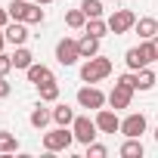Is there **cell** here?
Instances as JSON below:
<instances>
[{
  "mask_svg": "<svg viewBox=\"0 0 158 158\" xmlns=\"http://www.w3.org/2000/svg\"><path fill=\"white\" fill-rule=\"evenodd\" d=\"M71 143H74V133L68 127H59L56 124V130L44 133V149L47 152H65V149H71Z\"/></svg>",
  "mask_w": 158,
  "mask_h": 158,
  "instance_id": "3957f363",
  "label": "cell"
},
{
  "mask_svg": "<svg viewBox=\"0 0 158 158\" xmlns=\"http://www.w3.org/2000/svg\"><path fill=\"white\" fill-rule=\"evenodd\" d=\"M3 31H6V40H10L13 47H22V44L28 40V28H25V22H10Z\"/></svg>",
  "mask_w": 158,
  "mask_h": 158,
  "instance_id": "4fadbf2b",
  "label": "cell"
},
{
  "mask_svg": "<svg viewBox=\"0 0 158 158\" xmlns=\"http://www.w3.org/2000/svg\"><path fill=\"white\" fill-rule=\"evenodd\" d=\"M6 10H10V19L13 22H25L28 19V10H31V0H13Z\"/></svg>",
  "mask_w": 158,
  "mask_h": 158,
  "instance_id": "e0dca14e",
  "label": "cell"
},
{
  "mask_svg": "<svg viewBox=\"0 0 158 158\" xmlns=\"http://www.w3.org/2000/svg\"><path fill=\"white\" fill-rule=\"evenodd\" d=\"M25 77H28V84H34V87H40V84H47V81H56V77H53V68H47V65H40V62H34V65L25 71Z\"/></svg>",
  "mask_w": 158,
  "mask_h": 158,
  "instance_id": "30bf717a",
  "label": "cell"
},
{
  "mask_svg": "<svg viewBox=\"0 0 158 158\" xmlns=\"http://www.w3.org/2000/svg\"><path fill=\"white\" fill-rule=\"evenodd\" d=\"M124 62H127V68H130V71L146 68V62H143V56H139V47H130V50L124 53Z\"/></svg>",
  "mask_w": 158,
  "mask_h": 158,
  "instance_id": "603a6c76",
  "label": "cell"
},
{
  "mask_svg": "<svg viewBox=\"0 0 158 158\" xmlns=\"http://www.w3.org/2000/svg\"><path fill=\"white\" fill-rule=\"evenodd\" d=\"M77 50H81V59H93V56H99V37H93V34L84 31V37L77 40Z\"/></svg>",
  "mask_w": 158,
  "mask_h": 158,
  "instance_id": "5bb4252c",
  "label": "cell"
},
{
  "mask_svg": "<svg viewBox=\"0 0 158 158\" xmlns=\"http://www.w3.org/2000/svg\"><path fill=\"white\" fill-rule=\"evenodd\" d=\"M37 3H40V6H50V3H53V0H37Z\"/></svg>",
  "mask_w": 158,
  "mask_h": 158,
  "instance_id": "836d02e7",
  "label": "cell"
},
{
  "mask_svg": "<svg viewBox=\"0 0 158 158\" xmlns=\"http://www.w3.org/2000/svg\"><path fill=\"white\" fill-rule=\"evenodd\" d=\"M6 44H10V40H6V31L0 28V53H3V47H6Z\"/></svg>",
  "mask_w": 158,
  "mask_h": 158,
  "instance_id": "d6a6232c",
  "label": "cell"
},
{
  "mask_svg": "<svg viewBox=\"0 0 158 158\" xmlns=\"http://www.w3.org/2000/svg\"><path fill=\"white\" fill-rule=\"evenodd\" d=\"M77 59H81V50H77V40L74 37H62L59 44H56V62L59 65H74Z\"/></svg>",
  "mask_w": 158,
  "mask_h": 158,
  "instance_id": "5b68a950",
  "label": "cell"
},
{
  "mask_svg": "<svg viewBox=\"0 0 158 158\" xmlns=\"http://www.w3.org/2000/svg\"><path fill=\"white\" fill-rule=\"evenodd\" d=\"M109 74H112V59H106V56L84 59V65H81V81L84 84H99Z\"/></svg>",
  "mask_w": 158,
  "mask_h": 158,
  "instance_id": "6da1fadb",
  "label": "cell"
},
{
  "mask_svg": "<svg viewBox=\"0 0 158 158\" xmlns=\"http://www.w3.org/2000/svg\"><path fill=\"white\" fill-rule=\"evenodd\" d=\"M106 102H109V96H106L99 87H93V84H87V87L77 90V106H81V109H93V112H99Z\"/></svg>",
  "mask_w": 158,
  "mask_h": 158,
  "instance_id": "277c9868",
  "label": "cell"
},
{
  "mask_svg": "<svg viewBox=\"0 0 158 158\" xmlns=\"http://www.w3.org/2000/svg\"><path fill=\"white\" fill-rule=\"evenodd\" d=\"M118 84H124V87L136 90V71H127V74H121V77H118Z\"/></svg>",
  "mask_w": 158,
  "mask_h": 158,
  "instance_id": "f546056e",
  "label": "cell"
},
{
  "mask_svg": "<svg viewBox=\"0 0 158 158\" xmlns=\"http://www.w3.org/2000/svg\"><path fill=\"white\" fill-rule=\"evenodd\" d=\"M50 121H53V109H44V102H37V106L31 109V115H28V124H31L34 130H44Z\"/></svg>",
  "mask_w": 158,
  "mask_h": 158,
  "instance_id": "7c38bea8",
  "label": "cell"
},
{
  "mask_svg": "<svg viewBox=\"0 0 158 158\" xmlns=\"http://www.w3.org/2000/svg\"><path fill=\"white\" fill-rule=\"evenodd\" d=\"M16 149H19V139L10 130H0V152H16Z\"/></svg>",
  "mask_w": 158,
  "mask_h": 158,
  "instance_id": "4316f807",
  "label": "cell"
},
{
  "mask_svg": "<svg viewBox=\"0 0 158 158\" xmlns=\"http://www.w3.org/2000/svg\"><path fill=\"white\" fill-rule=\"evenodd\" d=\"M53 121H56L59 127H71V121H74V109L65 106V102L56 106V109H53Z\"/></svg>",
  "mask_w": 158,
  "mask_h": 158,
  "instance_id": "ac0fdd59",
  "label": "cell"
},
{
  "mask_svg": "<svg viewBox=\"0 0 158 158\" xmlns=\"http://www.w3.org/2000/svg\"><path fill=\"white\" fill-rule=\"evenodd\" d=\"M34 65V56H31V50L22 44V47H16V53H13V68H22V71H28Z\"/></svg>",
  "mask_w": 158,
  "mask_h": 158,
  "instance_id": "2e32d148",
  "label": "cell"
},
{
  "mask_svg": "<svg viewBox=\"0 0 158 158\" xmlns=\"http://www.w3.org/2000/svg\"><path fill=\"white\" fill-rule=\"evenodd\" d=\"M37 90H40V102H56V99H59V84H56V81H47V84H40Z\"/></svg>",
  "mask_w": 158,
  "mask_h": 158,
  "instance_id": "cb8c5ba5",
  "label": "cell"
},
{
  "mask_svg": "<svg viewBox=\"0 0 158 158\" xmlns=\"http://www.w3.org/2000/svg\"><path fill=\"white\" fill-rule=\"evenodd\" d=\"M10 22H13V19H10V10H6V6H0V28H6Z\"/></svg>",
  "mask_w": 158,
  "mask_h": 158,
  "instance_id": "1f68e13d",
  "label": "cell"
},
{
  "mask_svg": "<svg viewBox=\"0 0 158 158\" xmlns=\"http://www.w3.org/2000/svg\"><path fill=\"white\" fill-rule=\"evenodd\" d=\"M71 133H74V143H93L99 136V127H96V118H87V115H74L71 121Z\"/></svg>",
  "mask_w": 158,
  "mask_h": 158,
  "instance_id": "7a4b0ae2",
  "label": "cell"
},
{
  "mask_svg": "<svg viewBox=\"0 0 158 158\" xmlns=\"http://www.w3.org/2000/svg\"><path fill=\"white\" fill-rule=\"evenodd\" d=\"M65 25L74 28V31H81V28L87 25V13H84L81 6H77V10H68V13H65Z\"/></svg>",
  "mask_w": 158,
  "mask_h": 158,
  "instance_id": "44dd1931",
  "label": "cell"
},
{
  "mask_svg": "<svg viewBox=\"0 0 158 158\" xmlns=\"http://www.w3.org/2000/svg\"><path fill=\"white\" fill-rule=\"evenodd\" d=\"M155 139H158V127H155Z\"/></svg>",
  "mask_w": 158,
  "mask_h": 158,
  "instance_id": "d590c367",
  "label": "cell"
},
{
  "mask_svg": "<svg viewBox=\"0 0 158 158\" xmlns=\"http://www.w3.org/2000/svg\"><path fill=\"white\" fill-rule=\"evenodd\" d=\"M13 93V87H10V81H6V77H0V99H6Z\"/></svg>",
  "mask_w": 158,
  "mask_h": 158,
  "instance_id": "4dcf8cb0",
  "label": "cell"
},
{
  "mask_svg": "<svg viewBox=\"0 0 158 158\" xmlns=\"http://www.w3.org/2000/svg\"><path fill=\"white\" fill-rule=\"evenodd\" d=\"M44 10H40V3L37 0H31V10H28V19H25V25H44Z\"/></svg>",
  "mask_w": 158,
  "mask_h": 158,
  "instance_id": "d4e9b609",
  "label": "cell"
},
{
  "mask_svg": "<svg viewBox=\"0 0 158 158\" xmlns=\"http://www.w3.org/2000/svg\"><path fill=\"white\" fill-rule=\"evenodd\" d=\"M133 93H136V90H130V87H124V84H115V90L109 93V106H112L115 112H118V109H130Z\"/></svg>",
  "mask_w": 158,
  "mask_h": 158,
  "instance_id": "9c48e42d",
  "label": "cell"
},
{
  "mask_svg": "<svg viewBox=\"0 0 158 158\" xmlns=\"http://www.w3.org/2000/svg\"><path fill=\"white\" fill-rule=\"evenodd\" d=\"M146 127H149V121H146V115H139V112H130V115L121 121V133H124V136H143Z\"/></svg>",
  "mask_w": 158,
  "mask_h": 158,
  "instance_id": "ba28073f",
  "label": "cell"
},
{
  "mask_svg": "<svg viewBox=\"0 0 158 158\" xmlns=\"http://www.w3.org/2000/svg\"><path fill=\"white\" fill-rule=\"evenodd\" d=\"M133 25H136V16L130 10H115L109 16V31L112 34H127V31H133Z\"/></svg>",
  "mask_w": 158,
  "mask_h": 158,
  "instance_id": "8992f818",
  "label": "cell"
},
{
  "mask_svg": "<svg viewBox=\"0 0 158 158\" xmlns=\"http://www.w3.org/2000/svg\"><path fill=\"white\" fill-rule=\"evenodd\" d=\"M81 10L87 13V19H102V13H106L102 0H81Z\"/></svg>",
  "mask_w": 158,
  "mask_h": 158,
  "instance_id": "7402d4cb",
  "label": "cell"
},
{
  "mask_svg": "<svg viewBox=\"0 0 158 158\" xmlns=\"http://www.w3.org/2000/svg\"><path fill=\"white\" fill-rule=\"evenodd\" d=\"M84 31L102 40V37L109 34V19H87V25H84Z\"/></svg>",
  "mask_w": 158,
  "mask_h": 158,
  "instance_id": "ffe728a7",
  "label": "cell"
},
{
  "mask_svg": "<svg viewBox=\"0 0 158 158\" xmlns=\"http://www.w3.org/2000/svg\"><path fill=\"white\" fill-rule=\"evenodd\" d=\"M106 155H109V149H106L102 143H96V139L87 143V158H106Z\"/></svg>",
  "mask_w": 158,
  "mask_h": 158,
  "instance_id": "83f0119b",
  "label": "cell"
},
{
  "mask_svg": "<svg viewBox=\"0 0 158 158\" xmlns=\"http://www.w3.org/2000/svg\"><path fill=\"white\" fill-rule=\"evenodd\" d=\"M13 71V56H6V53H0V77H6Z\"/></svg>",
  "mask_w": 158,
  "mask_h": 158,
  "instance_id": "f1b7e54d",
  "label": "cell"
},
{
  "mask_svg": "<svg viewBox=\"0 0 158 158\" xmlns=\"http://www.w3.org/2000/svg\"><path fill=\"white\" fill-rule=\"evenodd\" d=\"M118 152H121V158H143V155H146V149H143L139 136H127V139H124V146H121Z\"/></svg>",
  "mask_w": 158,
  "mask_h": 158,
  "instance_id": "9a60e30c",
  "label": "cell"
},
{
  "mask_svg": "<svg viewBox=\"0 0 158 158\" xmlns=\"http://www.w3.org/2000/svg\"><path fill=\"white\" fill-rule=\"evenodd\" d=\"M133 31H136L143 40H152V37L158 34V19H155V16H139L136 25H133Z\"/></svg>",
  "mask_w": 158,
  "mask_h": 158,
  "instance_id": "8fae6325",
  "label": "cell"
},
{
  "mask_svg": "<svg viewBox=\"0 0 158 158\" xmlns=\"http://www.w3.org/2000/svg\"><path fill=\"white\" fill-rule=\"evenodd\" d=\"M155 81H158V74H155L149 65L136 71V90H152V87H155Z\"/></svg>",
  "mask_w": 158,
  "mask_h": 158,
  "instance_id": "d6986e66",
  "label": "cell"
},
{
  "mask_svg": "<svg viewBox=\"0 0 158 158\" xmlns=\"http://www.w3.org/2000/svg\"><path fill=\"white\" fill-rule=\"evenodd\" d=\"M96 127H99V133H121V118H118V112L99 109V112H96Z\"/></svg>",
  "mask_w": 158,
  "mask_h": 158,
  "instance_id": "52a82bcc",
  "label": "cell"
},
{
  "mask_svg": "<svg viewBox=\"0 0 158 158\" xmlns=\"http://www.w3.org/2000/svg\"><path fill=\"white\" fill-rule=\"evenodd\" d=\"M152 44H155V53H158V34H155V37H152Z\"/></svg>",
  "mask_w": 158,
  "mask_h": 158,
  "instance_id": "e575fe53",
  "label": "cell"
},
{
  "mask_svg": "<svg viewBox=\"0 0 158 158\" xmlns=\"http://www.w3.org/2000/svg\"><path fill=\"white\" fill-rule=\"evenodd\" d=\"M139 56H143V62H146V65L158 62V53H155V44H152V40H143V44H139Z\"/></svg>",
  "mask_w": 158,
  "mask_h": 158,
  "instance_id": "484cf974",
  "label": "cell"
}]
</instances>
